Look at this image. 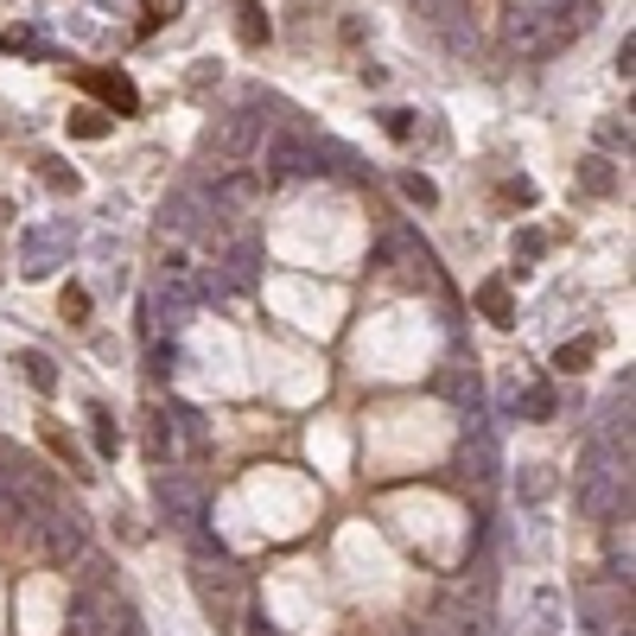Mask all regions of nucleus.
Listing matches in <instances>:
<instances>
[{"mask_svg": "<svg viewBox=\"0 0 636 636\" xmlns=\"http://www.w3.org/2000/svg\"><path fill=\"white\" fill-rule=\"evenodd\" d=\"M159 509H166V523L197 528V509H204V484L166 465V471H159Z\"/></svg>", "mask_w": 636, "mask_h": 636, "instance_id": "obj_8", "label": "nucleus"}, {"mask_svg": "<svg viewBox=\"0 0 636 636\" xmlns=\"http://www.w3.org/2000/svg\"><path fill=\"white\" fill-rule=\"evenodd\" d=\"M401 197L420 204V211H433V204H440V185H433L427 172H401Z\"/></svg>", "mask_w": 636, "mask_h": 636, "instance_id": "obj_16", "label": "nucleus"}, {"mask_svg": "<svg viewBox=\"0 0 636 636\" xmlns=\"http://www.w3.org/2000/svg\"><path fill=\"white\" fill-rule=\"evenodd\" d=\"M0 51H20V58H33V51H38V33H33V26H7V33H0Z\"/></svg>", "mask_w": 636, "mask_h": 636, "instance_id": "obj_22", "label": "nucleus"}, {"mask_svg": "<svg viewBox=\"0 0 636 636\" xmlns=\"http://www.w3.org/2000/svg\"><path fill=\"white\" fill-rule=\"evenodd\" d=\"M579 179H586V191H617V172H611V159H599V153H592V159H586V172H579Z\"/></svg>", "mask_w": 636, "mask_h": 636, "instance_id": "obj_19", "label": "nucleus"}, {"mask_svg": "<svg viewBox=\"0 0 636 636\" xmlns=\"http://www.w3.org/2000/svg\"><path fill=\"white\" fill-rule=\"evenodd\" d=\"M516 413H523V420H548V413H554V388H548V382L516 388Z\"/></svg>", "mask_w": 636, "mask_h": 636, "instance_id": "obj_13", "label": "nucleus"}, {"mask_svg": "<svg viewBox=\"0 0 636 636\" xmlns=\"http://www.w3.org/2000/svg\"><path fill=\"white\" fill-rule=\"evenodd\" d=\"M115 121L109 115H96V109H83V115H71V134L76 141H103V134H109Z\"/></svg>", "mask_w": 636, "mask_h": 636, "instance_id": "obj_20", "label": "nucleus"}, {"mask_svg": "<svg viewBox=\"0 0 636 636\" xmlns=\"http://www.w3.org/2000/svg\"><path fill=\"white\" fill-rule=\"evenodd\" d=\"M172 363H179V350H172V344H159V350H153V370H147V375H172Z\"/></svg>", "mask_w": 636, "mask_h": 636, "instance_id": "obj_30", "label": "nucleus"}, {"mask_svg": "<svg viewBox=\"0 0 636 636\" xmlns=\"http://www.w3.org/2000/svg\"><path fill=\"white\" fill-rule=\"evenodd\" d=\"M300 172H319V147L300 141L293 128H274V134H267V172L262 179H300Z\"/></svg>", "mask_w": 636, "mask_h": 636, "instance_id": "obj_7", "label": "nucleus"}, {"mask_svg": "<svg viewBox=\"0 0 636 636\" xmlns=\"http://www.w3.org/2000/svg\"><path fill=\"white\" fill-rule=\"evenodd\" d=\"M147 458L153 465H172L179 458V427H172V413H147Z\"/></svg>", "mask_w": 636, "mask_h": 636, "instance_id": "obj_10", "label": "nucleus"}, {"mask_svg": "<svg viewBox=\"0 0 636 636\" xmlns=\"http://www.w3.org/2000/svg\"><path fill=\"white\" fill-rule=\"evenodd\" d=\"M45 185H64V191H76V172H71V166H58V159H45Z\"/></svg>", "mask_w": 636, "mask_h": 636, "instance_id": "obj_27", "label": "nucleus"}, {"mask_svg": "<svg viewBox=\"0 0 636 636\" xmlns=\"http://www.w3.org/2000/svg\"><path fill=\"white\" fill-rule=\"evenodd\" d=\"M599 147H624L631 153V121H599Z\"/></svg>", "mask_w": 636, "mask_h": 636, "instance_id": "obj_24", "label": "nucleus"}, {"mask_svg": "<svg viewBox=\"0 0 636 636\" xmlns=\"http://www.w3.org/2000/svg\"><path fill=\"white\" fill-rule=\"evenodd\" d=\"M83 83H89V89H96V96H103V103L115 109V121L141 109V89H134V83H128L121 71H83Z\"/></svg>", "mask_w": 636, "mask_h": 636, "instance_id": "obj_9", "label": "nucleus"}, {"mask_svg": "<svg viewBox=\"0 0 636 636\" xmlns=\"http://www.w3.org/2000/svg\"><path fill=\"white\" fill-rule=\"evenodd\" d=\"M541 255H548V229H523L516 236V267H535Z\"/></svg>", "mask_w": 636, "mask_h": 636, "instance_id": "obj_18", "label": "nucleus"}, {"mask_svg": "<svg viewBox=\"0 0 636 636\" xmlns=\"http://www.w3.org/2000/svg\"><path fill=\"white\" fill-rule=\"evenodd\" d=\"M413 7H420V13H427V20H440V26H446L452 13H458V7H452V0H413Z\"/></svg>", "mask_w": 636, "mask_h": 636, "instance_id": "obj_28", "label": "nucleus"}, {"mask_svg": "<svg viewBox=\"0 0 636 636\" xmlns=\"http://www.w3.org/2000/svg\"><path fill=\"white\" fill-rule=\"evenodd\" d=\"M89 420H96V452L115 458V452H121V427H115V413L109 408H89Z\"/></svg>", "mask_w": 636, "mask_h": 636, "instance_id": "obj_17", "label": "nucleus"}, {"mask_svg": "<svg viewBox=\"0 0 636 636\" xmlns=\"http://www.w3.org/2000/svg\"><path fill=\"white\" fill-rule=\"evenodd\" d=\"M179 13V0H147V20H141V33H159V20H172Z\"/></svg>", "mask_w": 636, "mask_h": 636, "instance_id": "obj_25", "label": "nucleus"}, {"mask_svg": "<svg viewBox=\"0 0 636 636\" xmlns=\"http://www.w3.org/2000/svg\"><path fill=\"white\" fill-rule=\"evenodd\" d=\"M388 134H395V141H408V134H413V121H408V109H388Z\"/></svg>", "mask_w": 636, "mask_h": 636, "instance_id": "obj_32", "label": "nucleus"}, {"mask_svg": "<svg viewBox=\"0 0 636 636\" xmlns=\"http://www.w3.org/2000/svg\"><path fill=\"white\" fill-rule=\"evenodd\" d=\"M236 33H242V45H267V13L255 7V0L236 7Z\"/></svg>", "mask_w": 636, "mask_h": 636, "instance_id": "obj_14", "label": "nucleus"}, {"mask_svg": "<svg viewBox=\"0 0 636 636\" xmlns=\"http://www.w3.org/2000/svg\"><path fill=\"white\" fill-rule=\"evenodd\" d=\"M503 197H509V204H523V211H528V204H535V185H528V179H509V185H503Z\"/></svg>", "mask_w": 636, "mask_h": 636, "instance_id": "obj_29", "label": "nucleus"}, {"mask_svg": "<svg viewBox=\"0 0 636 636\" xmlns=\"http://www.w3.org/2000/svg\"><path fill=\"white\" fill-rule=\"evenodd\" d=\"M548 490H554V471H548V465H528V478H523V496H528V503H541Z\"/></svg>", "mask_w": 636, "mask_h": 636, "instance_id": "obj_23", "label": "nucleus"}, {"mask_svg": "<svg viewBox=\"0 0 636 636\" xmlns=\"http://www.w3.org/2000/svg\"><path fill=\"white\" fill-rule=\"evenodd\" d=\"M478 305H484L490 325H516V305H509V287H503V280H484V287H478Z\"/></svg>", "mask_w": 636, "mask_h": 636, "instance_id": "obj_11", "label": "nucleus"}, {"mask_svg": "<svg viewBox=\"0 0 636 636\" xmlns=\"http://www.w3.org/2000/svg\"><path fill=\"white\" fill-rule=\"evenodd\" d=\"M197 305H204V274H197V267H185V262H166V267H159L153 312H166V325H185Z\"/></svg>", "mask_w": 636, "mask_h": 636, "instance_id": "obj_3", "label": "nucleus"}, {"mask_svg": "<svg viewBox=\"0 0 636 636\" xmlns=\"http://www.w3.org/2000/svg\"><path fill=\"white\" fill-rule=\"evenodd\" d=\"M197 599H204V611L217 617L224 636H242V624H249V579L236 566L197 561Z\"/></svg>", "mask_w": 636, "mask_h": 636, "instance_id": "obj_1", "label": "nucleus"}, {"mask_svg": "<svg viewBox=\"0 0 636 636\" xmlns=\"http://www.w3.org/2000/svg\"><path fill=\"white\" fill-rule=\"evenodd\" d=\"M509 45H516L523 58H548V51H561L566 33H561V20H554V7H523V13L509 20Z\"/></svg>", "mask_w": 636, "mask_h": 636, "instance_id": "obj_5", "label": "nucleus"}, {"mask_svg": "<svg viewBox=\"0 0 636 636\" xmlns=\"http://www.w3.org/2000/svg\"><path fill=\"white\" fill-rule=\"evenodd\" d=\"M255 147H262V115L255 109H229L224 121H217V134H211V153H217L224 166H242Z\"/></svg>", "mask_w": 636, "mask_h": 636, "instance_id": "obj_6", "label": "nucleus"}, {"mask_svg": "<svg viewBox=\"0 0 636 636\" xmlns=\"http://www.w3.org/2000/svg\"><path fill=\"white\" fill-rule=\"evenodd\" d=\"M45 446L58 452V458H64V465H71V458H76V446H71V440H64V433H58V427H45Z\"/></svg>", "mask_w": 636, "mask_h": 636, "instance_id": "obj_31", "label": "nucleus"}, {"mask_svg": "<svg viewBox=\"0 0 636 636\" xmlns=\"http://www.w3.org/2000/svg\"><path fill=\"white\" fill-rule=\"evenodd\" d=\"M13 370H26V382H33L38 395H51V388H58V370H51V357H45V350H20V357H13Z\"/></svg>", "mask_w": 636, "mask_h": 636, "instance_id": "obj_12", "label": "nucleus"}, {"mask_svg": "<svg viewBox=\"0 0 636 636\" xmlns=\"http://www.w3.org/2000/svg\"><path fill=\"white\" fill-rule=\"evenodd\" d=\"M592 350H599L592 337H573V344H561V350H554V370L579 375V370H586V363H592Z\"/></svg>", "mask_w": 636, "mask_h": 636, "instance_id": "obj_15", "label": "nucleus"}, {"mask_svg": "<svg viewBox=\"0 0 636 636\" xmlns=\"http://www.w3.org/2000/svg\"><path fill=\"white\" fill-rule=\"evenodd\" d=\"M262 191H267V179L255 166H224V172H217V191H211V217H217V224L249 217V211L262 204Z\"/></svg>", "mask_w": 636, "mask_h": 636, "instance_id": "obj_4", "label": "nucleus"}, {"mask_svg": "<svg viewBox=\"0 0 636 636\" xmlns=\"http://www.w3.org/2000/svg\"><path fill=\"white\" fill-rule=\"evenodd\" d=\"M71 255H76L71 217H45V224L20 229V274H26V280H45L51 267H64Z\"/></svg>", "mask_w": 636, "mask_h": 636, "instance_id": "obj_2", "label": "nucleus"}, {"mask_svg": "<svg viewBox=\"0 0 636 636\" xmlns=\"http://www.w3.org/2000/svg\"><path fill=\"white\" fill-rule=\"evenodd\" d=\"M617 76H624V83L636 76V38L631 33H624V45H617Z\"/></svg>", "mask_w": 636, "mask_h": 636, "instance_id": "obj_26", "label": "nucleus"}, {"mask_svg": "<svg viewBox=\"0 0 636 636\" xmlns=\"http://www.w3.org/2000/svg\"><path fill=\"white\" fill-rule=\"evenodd\" d=\"M58 312H64V325H89V293H83V287H64Z\"/></svg>", "mask_w": 636, "mask_h": 636, "instance_id": "obj_21", "label": "nucleus"}]
</instances>
